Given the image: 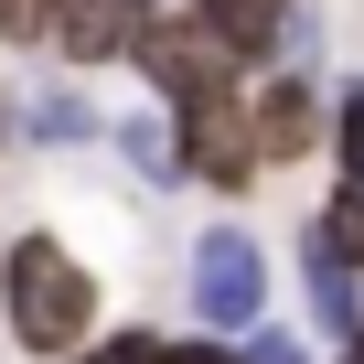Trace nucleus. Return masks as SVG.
<instances>
[{"mask_svg": "<svg viewBox=\"0 0 364 364\" xmlns=\"http://www.w3.org/2000/svg\"><path fill=\"white\" fill-rule=\"evenodd\" d=\"M332 364H364V311H353V332L332 343Z\"/></svg>", "mask_w": 364, "mask_h": 364, "instance_id": "f3484780", "label": "nucleus"}, {"mask_svg": "<svg viewBox=\"0 0 364 364\" xmlns=\"http://www.w3.org/2000/svg\"><path fill=\"white\" fill-rule=\"evenodd\" d=\"M268 289H279V279H268V247H257L247 225H204V236H193L182 300H193V321H204V332H225V343H236V332H257V321H268Z\"/></svg>", "mask_w": 364, "mask_h": 364, "instance_id": "7ed1b4c3", "label": "nucleus"}, {"mask_svg": "<svg viewBox=\"0 0 364 364\" xmlns=\"http://www.w3.org/2000/svg\"><path fill=\"white\" fill-rule=\"evenodd\" d=\"M129 75L150 86L161 118H204V107H236V97H247V65H236L193 11H150L139 43H129Z\"/></svg>", "mask_w": 364, "mask_h": 364, "instance_id": "f03ea898", "label": "nucleus"}, {"mask_svg": "<svg viewBox=\"0 0 364 364\" xmlns=\"http://www.w3.org/2000/svg\"><path fill=\"white\" fill-rule=\"evenodd\" d=\"M97 321H107V300H97V268H86L65 236L22 225L11 247H0V332H11L33 364H65V353H86V343H97Z\"/></svg>", "mask_w": 364, "mask_h": 364, "instance_id": "f257e3e1", "label": "nucleus"}, {"mask_svg": "<svg viewBox=\"0 0 364 364\" xmlns=\"http://www.w3.org/2000/svg\"><path fill=\"white\" fill-rule=\"evenodd\" d=\"M236 343H247V364H311L300 332H279V321H257V332H236Z\"/></svg>", "mask_w": 364, "mask_h": 364, "instance_id": "2eb2a0df", "label": "nucleus"}, {"mask_svg": "<svg viewBox=\"0 0 364 364\" xmlns=\"http://www.w3.org/2000/svg\"><path fill=\"white\" fill-rule=\"evenodd\" d=\"M300 300H311V332H353V311H364V268L353 257H332L321 247V225H300Z\"/></svg>", "mask_w": 364, "mask_h": 364, "instance_id": "1a4fd4ad", "label": "nucleus"}, {"mask_svg": "<svg viewBox=\"0 0 364 364\" xmlns=\"http://www.w3.org/2000/svg\"><path fill=\"white\" fill-rule=\"evenodd\" d=\"M182 129V171L204 182V193L247 204V182H257V139H247V97L236 107H204V118H171Z\"/></svg>", "mask_w": 364, "mask_h": 364, "instance_id": "39448f33", "label": "nucleus"}, {"mask_svg": "<svg viewBox=\"0 0 364 364\" xmlns=\"http://www.w3.org/2000/svg\"><path fill=\"white\" fill-rule=\"evenodd\" d=\"M321 118H332V86L311 65H268L247 75V139H257V171H289L321 150Z\"/></svg>", "mask_w": 364, "mask_h": 364, "instance_id": "20e7f679", "label": "nucleus"}, {"mask_svg": "<svg viewBox=\"0 0 364 364\" xmlns=\"http://www.w3.org/2000/svg\"><path fill=\"white\" fill-rule=\"evenodd\" d=\"M0 150H11V75H0Z\"/></svg>", "mask_w": 364, "mask_h": 364, "instance_id": "a211bd4d", "label": "nucleus"}, {"mask_svg": "<svg viewBox=\"0 0 364 364\" xmlns=\"http://www.w3.org/2000/svg\"><path fill=\"white\" fill-rule=\"evenodd\" d=\"M11 139H33V150H86V139H107V118H97V97H86L75 75H43V86L11 107Z\"/></svg>", "mask_w": 364, "mask_h": 364, "instance_id": "6e6552de", "label": "nucleus"}, {"mask_svg": "<svg viewBox=\"0 0 364 364\" xmlns=\"http://www.w3.org/2000/svg\"><path fill=\"white\" fill-rule=\"evenodd\" d=\"M321 139H332V182H364V75H353V86H332Z\"/></svg>", "mask_w": 364, "mask_h": 364, "instance_id": "f8f14e48", "label": "nucleus"}, {"mask_svg": "<svg viewBox=\"0 0 364 364\" xmlns=\"http://www.w3.org/2000/svg\"><path fill=\"white\" fill-rule=\"evenodd\" d=\"M65 364H129V353H118V343H107V321H97V343H86V353H65Z\"/></svg>", "mask_w": 364, "mask_h": 364, "instance_id": "dca6fc26", "label": "nucleus"}, {"mask_svg": "<svg viewBox=\"0 0 364 364\" xmlns=\"http://www.w3.org/2000/svg\"><path fill=\"white\" fill-rule=\"evenodd\" d=\"M161 11V0H65L54 11V43L43 54H65V75H97V65H129V43H139V22Z\"/></svg>", "mask_w": 364, "mask_h": 364, "instance_id": "423d86ee", "label": "nucleus"}, {"mask_svg": "<svg viewBox=\"0 0 364 364\" xmlns=\"http://www.w3.org/2000/svg\"><path fill=\"white\" fill-rule=\"evenodd\" d=\"M107 343H118L129 364H247V343H225V332H150V321H107Z\"/></svg>", "mask_w": 364, "mask_h": 364, "instance_id": "9b49d317", "label": "nucleus"}, {"mask_svg": "<svg viewBox=\"0 0 364 364\" xmlns=\"http://www.w3.org/2000/svg\"><path fill=\"white\" fill-rule=\"evenodd\" d=\"M311 225H321V247H332V257H353V268H364V182H332Z\"/></svg>", "mask_w": 364, "mask_h": 364, "instance_id": "ddd939ff", "label": "nucleus"}, {"mask_svg": "<svg viewBox=\"0 0 364 364\" xmlns=\"http://www.w3.org/2000/svg\"><path fill=\"white\" fill-rule=\"evenodd\" d=\"M107 150H118L139 182H161V193H171V182H193V171H182V129H171L161 107H129V118H107Z\"/></svg>", "mask_w": 364, "mask_h": 364, "instance_id": "9d476101", "label": "nucleus"}, {"mask_svg": "<svg viewBox=\"0 0 364 364\" xmlns=\"http://www.w3.org/2000/svg\"><path fill=\"white\" fill-rule=\"evenodd\" d=\"M54 11H65V0H0V43H11V54H43L54 43Z\"/></svg>", "mask_w": 364, "mask_h": 364, "instance_id": "4468645a", "label": "nucleus"}, {"mask_svg": "<svg viewBox=\"0 0 364 364\" xmlns=\"http://www.w3.org/2000/svg\"><path fill=\"white\" fill-rule=\"evenodd\" d=\"M182 11H193L247 75H268V65L289 54V11H300V0H182Z\"/></svg>", "mask_w": 364, "mask_h": 364, "instance_id": "0eeeda50", "label": "nucleus"}]
</instances>
